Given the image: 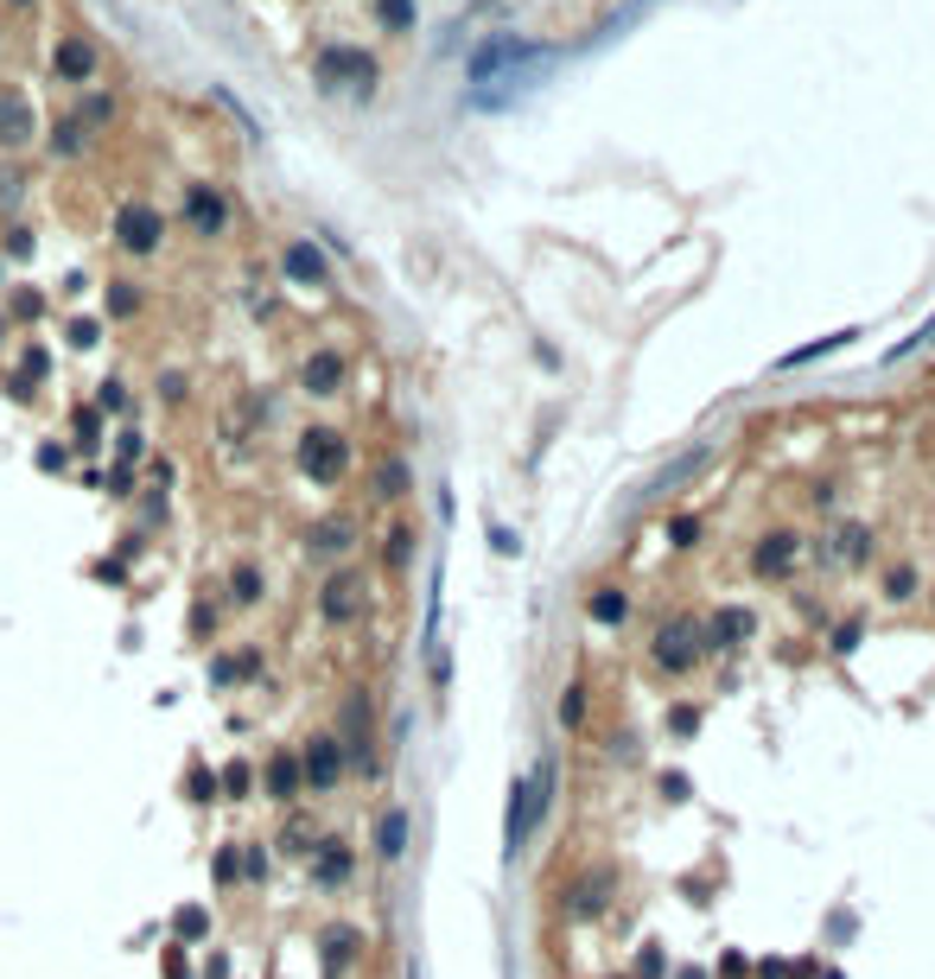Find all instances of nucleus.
Wrapping results in <instances>:
<instances>
[{
	"instance_id": "7ed1b4c3",
	"label": "nucleus",
	"mask_w": 935,
	"mask_h": 979,
	"mask_svg": "<svg viewBox=\"0 0 935 979\" xmlns=\"http://www.w3.org/2000/svg\"><path fill=\"white\" fill-rule=\"evenodd\" d=\"M319 83H325V89H350V96H370V89H375L370 51H357V45H332V51H319Z\"/></svg>"
},
{
	"instance_id": "9d476101",
	"label": "nucleus",
	"mask_w": 935,
	"mask_h": 979,
	"mask_svg": "<svg viewBox=\"0 0 935 979\" xmlns=\"http://www.w3.org/2000/svg\"><path fill=\"white\" fill-rule=\"evenodd\" d=\"M795 553H802V541H795L789 528H777V535H764V541H757L751 573H757V580H789V573H795Z\"/></svg>"
},
{
	"instance_id": "f8f14e48",
	"label": "nucleus",
	"mask_w": 935,
	"mask_h": 979,
	"mask_svg": "<svg viewBox=\"0 0 935 979\" xmlns=\"http://www.w3.org/2000/svg\"><path fill=\"white\" fill-rule=\"evenodd\" d=\"M51 71L64 76V83H83V76L96 71V45H89L83 33L58 38V51H51Z\"/></svg>"
},
{
	"instance_id": "423d86ee",
	"label": "nucleus",
	"mask_w": 935,
	"mask_h": 979,
	"mask_svg": "<svg viewBox=\"0 0 935 979\" xmlns=\"http://www.w3.org/2000/svg\"><path fill=\"white\" fill-rule=\"evenodd\" d=\"M115 242H121L128 254H159L166 223H159L153 204H121V211H115Z\"/></svg>"
},
{
	"instance_id": "393cba45",
	"label": "nucleus",
	"mask_w": 935,
	"mask_h": 979,
	"mask_svg": "<svg viewBox=\"0 0 935 979\" xmlns=\"http://www.w3.org/2000/svg\"><path fill=\"white\" fill-rule=\"evenodd\" d=\"M840 344H853V331H834V337H822V344H802V350H789V357H783V369H795V363H815V357H827V350H840Z\"/></svg>"
},
{
	"instance_id": "aec40b11",
	"label": "nucleus",
	"mask_w": 935,
	"mask_h": 979,
	"mask_svg": "<svg viewBox=\"0 0 935 979\" xmlns=\"http://www.w3.org/2000/svg\"><path fill=\"white\" fill-rule=\"evenodd\" d=\"M745 636H751V617L739 611V605H732V611H719V617H712V630H707L712 649H732V643H745Z\"/></svg>"
},
{
	"instance_id": "1a4fd4ad",
	"label": "nucleus",
	"mask_w": 935,
	"mask_h": 979,
	"mask_svg": "<svg viewBox=\"0 0 935 979\" xmlns=\"http://www.w3.org/2000/svg\"><path fill=\"white\" fill-rule=\"evenodd\" d=\"M185 217L197 236H224L229 229V198L217 191V184H191L185 191Z\"/></svg>"
},
{
	"instance_id": "473e14b6",
	"label": "nucleus",
	"mask_w": 935,
	"mask_h": 979,
	"mask_svg": "<svg viewBox=\"0 0 935 979\" xmlns=\"http://www.w3.org/2000/svg\"><path fill=\"white\" fill-rule=\"evenodd\" d=\"M217 789H229V796H242V789H249V763H229L224 776H217Z\"/></svg>"
},
{
	"instance_id": "dca6fc26",
	"label": "nucleus",
	"mask_w": 935,
	"mask_h": 979,
	"mask_svg": "<svg viewBox=\"0 0 935 979\" xmlns=\"http://www.w3.org/2000/svg\"><path fill=\"white\" fill-rule=\"evenodd\" d=\"M287 280L319 287V280H325V254L312 249V242H293V249H287Z\"/></svg>"
},
{
	"instance_id": "ea45409f",
	"label": "nucleus",
	"mask_w": 935,
	"mask_h": 979,
	"mask_svg": "<svg viewBox=\"0 0 935 979\" xmlns=\"http://www.w3.org/2000/svg\"><path fill=\"white\" fill-rule=\"evenodd\" d=\"M13 7H38V0H13Z\"/></svg>"
},
{
	"instance_id": "4468645a",
	"label": "nucleus",
	"mask_w": 935,
	"mask_h": 979,
	"mask_svg": "<svg viewBox=\"0 0 935 979\" xmlns=\"http://www.w3.org/2000/svg\"><path fill=\"white\" fill-rule=\"evenodd\" d=\"M305 776H300V757L293 751H280V757H267V796L274 801H300Z\"/></svg>"
},
{
	"instance_id": "b1692460",
	"label": "nucleus",
	"mask_w": 935,
	"mask_h": 979,
	"mask_svg": "<svg viewBox=\"0 0 935 979\" xmlns=\"http://www.w3.org/2000/svg\"><path fill=\"white\" fill-rule=\"evenodd\" d=\"M71 115H76V121H89V128H109V121H115V96H103V89H96V96H83Z\"/></svg>"
},
{
	"instance_id": "58836bf2",
	"label": "nucleus",
	"mask_w": 935,
	"mask_h": 979,
	"mask_svg": "<svg viewBox=\"0 0 935 979\" xmlns=\"http://www.w3.org/2000/svg\"><path fill=\"white\" fill-rule=\"evenodd\" d=\"M674 979H707V974H694V967H681V974H674Z\"/></svg>"
},
{
	"instance_id": "9b49d317",
	"label": "nucleus",
	"mask_w": 935,
	"mask_h": 979,
	"mask_svg": "<svg viewBox=\"0 0 935 979\" xmlns=\"http://www.w3.org/2000/svg\"><path fill=\"white\" fill-rule=\"evenodd\" d=\"M300 389L305 395H337L344 389V357L337 350H312L300 363Z\"/></svg>"
},
{
	"instance_id": "6e6552de",
	"label": "nucleus",
	"mask_w": 935,
	"mask_h": 979,
	"mask_svg": "<svg viewBox=\"0 0 935 979\" xmlns=\"http://www.w3.org/2000/svg\"><path fill=\"white\" fill-rule=\"evenodd\" d=\"M300 776L312 796H325V789H337V776H344V751H337V738H312L300 757Z\"/></svg>"
},
{
	"instance_id": "2eb2a0df",
	"label": "nucleus",
	"mask_w": 935,
	"mask_h": 979,
	"mask_svg": "<svg viewBox=\"0 0 935 979\" xmlns=\"http://www.w3.org/2000/svg\"><path fill=\"white\" fill-rule=\"evenodd\" d=\"M312 877H319V884H344V877H350V846H344V839L312 846Z\"/></svg>"
},
{
	"instance_id": "c756f323",
	"label": "nucleus",
	"mask_w": 935,
	"mask_h": 979,
	"mask_svg": "<svg viewBox=\"0 0 935 979\" xmlns=\"http://www.w3.org/2000/svg\"><path fill=\"white\" fill-rule=\"evenodd\" d=\"M561 726H586V688H566V700H561Z\"/></svg>"
},
{
	"instance_id": "ddd939ff",
	"label": "nucleus",
	"mask_w": 935,
	"mask_h": 979,
	"mask_svg": "<svg viewBox=\"0 0 935 979\" xmlns=\"http://www.w3.org/2000/svg\"><path fill=\"white\" fill-rule=\"evenodd\" d=\"M33 141V103L20 89H0V146H26Z\"/></svg>"
},
{
	"instance_id": "f03ea898",
	"label": "nucleus",
	"mask_w": 935,
	"mask_h": 979,
	"mask_svg": "<svg viewBox=\"0 0 935 979\" xmlns=\"http://www.w3.org/2000/svg\"><path fill=\"white\" fill-rule=\"evenodd\" d=\"M300 471L312 483H337V477L350 471V439L337 433V427H305L300 433Z\"/></svg>"
},
{
	"instance_id": "412c9836",
	"label": "nucleus",
	"mask_w": 935,
	"mask_h": 979,
	"mask_svg": "<svg viewBox=\"0 0 935 979\" xmlns=\"http://www.w3.org/2000/svg\"><path fill=\"white\" fill-rule=\"evenodd\" d=\"M357 947H363V935L357 929H325V967H344V960H357Z\"/></svg>"
},
{
	"instance_id": "c9c22d12",
	"label": "nucleus",
	"mask_w": 935,
	"mask_h": 979,
	"mask_svg": "<svg viewBox=\"0 0 935 979\" xmlns=\"http://www.w3.org/2000/svg\"><path fill=\"white\" fill-rule=\"evenodd\" d=\"M636 979H662V954H656V947L636 954Z\"/></svg>"
},
{
	"instance_id": "a878e982",
	"label": "nucleus",
	"mask_w": 935,
	"mask_h": 979,
	"mask_svg": "<svg viewBox=\"0 0 935 979\" xmlns=\"http://www.w3.org/2000/svg\"><path fill=\"white\" fill-rule=\"evenodd\" d=\"M229 592H236V605H255L267 592V580H262V566H236V580H229Z\"/></svg>"
},
{
	"instance_id": "4c0bfd02",
	"label": "nucleus",
	"mask_w": 935,
	"mask_h": 979,
	"mask_svg": "<svg viewBox=\"0 0 935 979\" xmlns=\"http://www.w3.org/2000/svg\"><path fill=\"white\" fill-rule=\"evenodd\" d=\"M179 935H185V942L191 935H204V909H179Z\"/></svg>"
},
{
	"instance_id": "e433bc0d",
	"label": "nucleus",
	"mask_w": 935,
	"mask_h": 979,
	"mask_svg": "<svg viewBox=\"0 0 935 979\" xmlns=\"http://www.w3.org/2000/svg\"><path fill=\"white\" fill-rule=\"evenodd\" d=\"M669 535H674V547H694V541H700V522H687V515H681Z\"/></svg>"
},
{
	"instance_id": "bb28decb",
	"label": "nucleus",
	"mask_w": 935,
	"mask_h": 979,
	"mask_svg": "<svg viewBox=\"0 0 935 979\" xmlns=\"http://www.w3.org/2000/svg\"><path fill=\"white\" fill-rule=\"evenodd\" d=\"M624 611H631V605H624V592H611V585L592 592V617H599V623H624Z\"/></svg>"
},
{
	"instance_id": "2f4dec72",
	"label": "nucleus",
	"mask_w": 935,
	"mask_h": 979,
	"mask_svg": "<svg viewBox=\"0 0 935 979\" xmlns=\"http://www.w3.org/2000/svg\"><path fill=\"white\" fill-rule=\"evenodd\" d=\"M885 592H891V598H910V592H916V573H910V566H891V573H885Z\"/></svg>"
},
{
	"instance_id": "72a5a7b5",
	"label": "nucleus",
	"mask_w": 935,
	"mask_h": 979,
	"mask_svg": "<svg viewBox=\"0 0 935 979\" xmlns=\"http://www.w3.org/2000/svg\"><path fill=\"white\" fill-rule=\"evenodd\" d=\"M375 483H382V497H401V490H408V471H401V465H382Z\"/></svg>"
},
{
	"instance_id": "6ab92c4d",
	"label": "nucleus",
	"mask_w": 935,
	"mask_h": 979,
	"mask_svg": "<svg viewBox=\"0 0 935 979\" xmlns=\"http://www.w3.org/2000/svg\"><path fill=\"white\" fill-rule=\"evenodd\" d=\"M350 541H357V528H350L344 515H332V522H319V528L305 535V547H312V553H344V547H350Z\"/></svg>"
},
{
	"instance_id": "7c9ffc66",
	"label": "nucleus",
	"mask_w": 935,
	"mask_h": 979,
	"mask_svg": "<svg viewBox=\"0 0 935 979\" xmlns=\"http://www.w3.org/2000/svg\"><path fill=\"white\" fill-rule=\"evenodd\" d=\"M408 553H413V528H395L388 535V566H408Z\"/></svg>"
},
{
	"instance_id": "0eeeda50",
	"label": "nucleus",
	"mask_w": 935,
	"mask_h": 979,
	"mask_svg": "<svg viewBox=\"0 0 935 979\" xmlns=\"http://www.w3.org/2000/svg\"><path fill=\"white\" fill-rule=\"evenodd\" d=\"M541 808H548V769H535L528 783H516V801H510V852H523V846H528L535 821H541Z\"/></svg>"
},
{
	"instance_id": "5701e85b",
	"label": "nucleus",
	"mask_w": 935,
	"mask_h": 979,
	"mask_svg": "<svg viewBox=\"0 0 935 979\" xmlns=\"http://www.w3.org/2000/svg\"><path fill=\"white\" fill-rule=\"evenodd\" d=\"M649 7H656V0H631V7H624V13H618V20H604L599 33L586 38V45H604V38H618V33H631L636 20H643V13H649Z\"/></svg>"
},
{
	"instance_id": "f704fd0d",
	"label": "nucleus",
	"mask_w": 935,
	"mask_h": 979,
	"mask_svg": "<svg viewBox=\"0 0 935 979\" xmlns=\"http://www.w3.org/2000/svg\"><path fill=\"white\" fill-rule=\"evenodd\" d=\"M191 801H217V776H204V769H191Z\"/></svg>"
},
{
	"instance_id": "a211bd4d",
	"label": "nucleus",
	"mask_w": 935,
	"mask_h": 979,
	"mask_svg": "<svg viewBox=\"0 0 935 979\" xmlns=\"http://www.w3.org/2000/svg\"><path fill=\"white\" fill-rule=\"evenodd\" d=\"M89 121H76V115H58V128H51V153H64V159H76L83 146H89Z\"/></svg>"
},
{
	"instance_id": "c85d7f7f",
	"label": "nucleus",
	"mask_w": 935,
	"mask_h": 979,
	"mask_svg": "<svg viewBox=\"0 0 935 979\" xmlns=\"http://www.w3.org/2000/svg\"><path fill=\"white\" fill-rule=\"evenodd\" d=\"M109 312H115V319H128V312H141V292L128 287V280H115V287H109Z\"/></svg>"
},
{
	"instance_id": "39448f33",
	"label": "nucleus",
	"mask_w": 935,
	"mask_h": 979,
	"mask_svg": "<svg viewBox=\"0 0 935 979\" xmlns=\"http://www.w3.org/2000/svg\"><path fill=\"white\" fill-rule=\"evenodd\" d=\"M319 611H325V623H363V611H370V585H363V573H332L325 580V592H319Z\"/></svg>"
},
{
	"instance_id": "20e7f679",
	"label": "nucleus",
	"mask_w": 935,
	"mask_h": 979,
	"mask_svg": "<svg viewBox=\"0 0 935 979\" xmlns=\"http://www.w3.org/2000/svg\"><path fill=\"white\" fill-rule=\"evenodd\" d=\"M707 623H694V617H674L669 630L656 636V668H669V674H687L700 655H707Z\"/></svg>"
},
{
	"instance_id": "4be33fe9",
	"label": "nucleus",
	"mask_w": 935,
	"mask_h": 979,
	"mask_svg": "<svg viewBox=\"0 0 935 979\" xmlns=\"http://www.w3.org/2000/svg\"><path fill=\"white\" fill-rule=\"evenodd\" d=\"M834 553H840L847 566H860L865 553H872V535H865L860 522H853V528H840V535H834Z\"/></svg>"
},
{
	"instance_id": "f3484780",
	"label": "nucleus",
	"mask_w": 935,
	"mask_h": 979,
	"mask_svg": "<svg viewBox=\"0 0 935 979\" xmlns=\"http://www.w3.org/2000/svg\"><path fill=\"white\" fill-rule=\"evenodd\" d=\"M375 852H382V859H401V852H408V814H401V808H388V814H382V827H375Z\"/></svg>"
},
{
	"instance_id": "cd10ccee",
	"label": "nucleus",
	"mask_w": 935,
	"mask_h": 979,
	"mask_svg": "<svg viewBox=\"0 0 935 979\" xmlns=\"http://www.w3.org/2000/svg\"><path fill=\"white\" fill-rule=\"evenodd\" d=\"M382 26H388V33H408L413 26V0H382Z\"/></svg>"
},
{
	"instance_id": "f257e3e1",
	"label": "nucleus",
	"mask_w": 935,
	"mask_h": 979,
	"mask_svg": "<svg viewBox=\"0 0 935 979\" xmlns=\"http://www.w3.org/2000/svg\"><path fill=\"white\" fill-rule=\"evenodd\" d=\"M541 71V45H523V38H484L471 51V83H535Z\"/></svg>"
}]
</instances>
